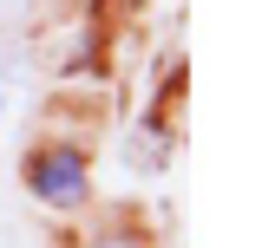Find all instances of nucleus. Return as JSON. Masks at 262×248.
Masks as SVG:
<instances>
[{"instance_id": "obj_1", "label": "nucleus", "mask_w": 262, "mask_h": 248, "mask_svg": "<svg viewBox=\"0 0 262 248\" xmlns=\"http://www.w3.org/2000/svg\"><path fill=\"white\" fill-rule=\"evenodd\" d=\"M27 189L39 196V203H53V209L85 203V189H92V177H85V157L66 151V144H53V151H33V157H27Z\"/></svg>"}, {"instance_id": "obj_2", "label": "nucleus", "mask_w": 262, "mask_h": 248, "mask_svg": "<svg viewBox=\"0 0 262 248\" xmlns=\"http://www.w3.org/2000/svg\"><path fill=\"white\" fill-rule=\"evenodd\" d=\"M20 111H27V65H0V137L13 131Z\"/></svg>"}, {"instance_id": "obj_3", "label": "nucleus", "mask_w": 262, "mask_h": 248, "mask_svg": "<svg viewBox=\"0 0 262 248\" xmlns=\"http://www.w3.org/2000/svg\"><path fill=\"white\" fill-rule=\"evenodd\" d=\"M33 0H0V27H13V20H27Z\"/></svg>"}, {"instance_id": "obj_4", "label": "nucleus", "mask_w": 262, "mask_h": 248, "mask_svg": "<svg viewBox=\"0 0 262 248\" xmlns=\"http://www.w3.org/2000/svg\"><path fill=\"white\" fill-rule=\"evenodd\" d=\"M98 248H144V242H138V235H105Z\"/></svg>"}]
</instances>
